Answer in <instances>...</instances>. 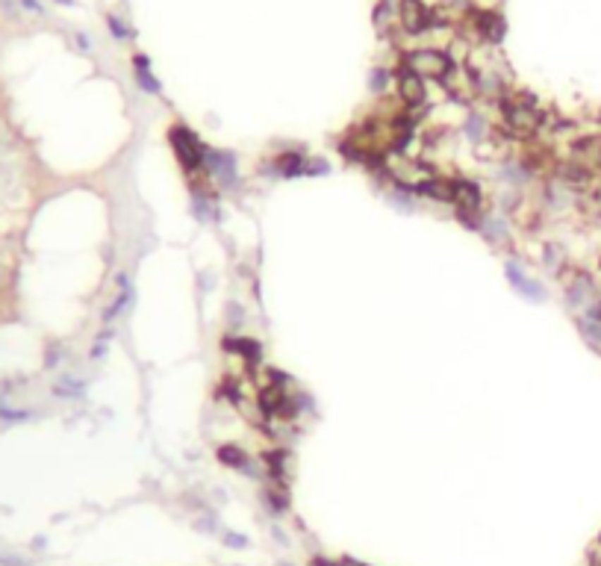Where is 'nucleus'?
<instances>
[{
	"label": "nucleus",
	"mask_w": 601,
	"mask_h": 566,
	"mask_svg": "<svg viewBox=\"0 0 601 566\" xmlns=\"http://www.w3.org/2000/svg\"><path fill=\"white\" fill-rule=\"evenodd\" d=\"M501 109H504L507 130L516 133V136H522V139L533 136L537 127H540V121H542V115L537 112V107H533V101H530L528 95H522V97H504V101H501Z\"/></svg>",
	"instance_id": "nucleus-1"
},
{
	"label": "nucleus",
	"mask_w": 601,
	"mask_h": 566,
	"mask_svg": "<svg viewBox=\"0 0 601 566\" xmlns=\"http://www.w3.org/2000/svg\"><path fill=\"white\" fill-rule=\"evenodd\" d=\"M169 139H171V147H174L180 165L186 169V174H195L207 165V147L198 142V136L189 127H171Z\"/></svg>",
	"instance_id": "nucleus-2"
},
{
	"label": "nucleus",
	"mask_w": 601,
	"mask_h": 566,
	"mask_svg": "<svg viewBox=\"0 0 601 566\" xmlns=\"http://www.w3.org/2000/svg\"><path fill=\"white\" fill-rule=\"evenodd\" d=\"M407 68L419 77H437L442 80L451 71V59L442 51H415L407 56Z\"/></svg>",
	"instance_id": "nucleus-3"
},
{
	"label": "nucleus",
	"mask_w": 601,
	"mask_h": 566,
	"mask_svg": "<svg viewBox=\"0 0 601 566\" xmlns=\"http://www.w3.org/2000/svg\"><path fill=\"white\" fill-rule=\"evenodd\" d=\"M207 169L227 189H233L239 183V177H236V159H233V154H227V151H212V147H207Z\"/></svg>",
	"instance_id": "nucleus-4"
},
{
	"label": "nucleus",
	"mask_w": 601,
	"mask_h": 566,
	"mask_svg": "<svg viewBox=\"0 0 601 566\" xmlns=\"http://www.w3.org/2000/svg\"><path fill=\"white\" fill-rule=\"evenodd\" d=\"M566 301H569L572 310H593L598 304L595 283L587 275H575V280L566 287Z\"/></svg>",
	"instance_id": "nucleus-5"
},
{
	"label": "nucleus",
	"mask_w": 601,
	"mask_h": 566,
	"mask_svg": "<svg viewBox=\"0 0 601 566\" xmlns=\"http://www.w3.org/2000/svg\"><path fill=\"white\" fill-rule=\"evenodd\" d=\"M457 204V212H469V215H480L483 210V195H480V186L475 180H463L457 177L454 180V201Z\"/></svg>",
	"instance_id": "nucleus-6"
},
{
	"label": "nucleus",
	"mask_w": 601,
	"mask_h": 566,
	"mask_svg": "<svg viewBox=\"0 0 601 566\" xmlns=\"http://www.w3.org/2000/svg\"><path fill=\"white\" fill-rule=\"evenodd\" d=\"M425 80L415 74V71H404L398 77V97L404 101V107H419V104H425Z\"/></svg>",
	"instance_id": "nucleus-7"
},
{
	"label": "nucleus",
	"mask_w": 601,
	"mask_h": 566,
	"mask_svg": "<svg viewBox=\"0 0 601 566\" xmlns=\"http://www.w3.org/2000/svg\"><path fill=\"white\" fill-rule=\"evenodd\" d=\"M401 24L407 32H422L430 27V12L422 6V0H401Z\"/></svg>",
	"instance_id": "nucleus-8"
},
{
	"label": "nucleus",
	"mask_w": 601,
	"mask_h": 566,
	"mask_svg": "<svg viewBox=\"0 0 601 566\" xmlns=\"http://www.w3.org/2000/svg\"><path fill=\"white\" fill-rule=\"evenodd\" d=\"M504 272H507L510 287H513L516 292H522V295L528 298V301H542V298H545V289L540 287L537 280H530V277H528V275H525L516 263H507V269H504Z\"/></svg>",
	"instance_id": "nucleus-9"
},
{
	"label": "nucleus",
	"mask_w": 601,
	"mask_h": 566,
	"mask_svg": "<svg viewBox=\"0 0 601 566\" xmlns=\"http://www.w3.org/2000/svg\"><path fill=\"white\" fill-rule=\"evenodd\" d=\"M410 192L433 198V201H454V180H439V177H427L419 180L415 186H410Z\"/></svg>",
	"instance_id": "nucleus-10"
},
{
	"label": "nucleus",
	"mask_w": 601,
	"mask_h": 566,
	"mask_svg": "<svg viewBox=\"0 0 601 566\" xmlns=\"http://www.w3.org/2000/svg\"><path fill=\"white\" fill-rule=\"evenodd\" d=\"M224 348L227 351H233V354H239L248 366H254V363H260V357H262V345L257 342V339H245V337H236V339H224Z\"/></svg>",
	"instance_id": "nucleus-11"
},
{
	"label": "nucleus",
	"mask_w": 601,
	"mask_h": 566,
	"mask_svg": "<svg viewBox=\"0 0 601 566\" xmlns=\"http://www.w3.org/2000/svg\"><path fill=\"white\" fill-rule=\"evenodd\" d=\"M274 169L283 177H298V174H307V159H304V154H283V157H277Z\"/></svg>",
	"instance_id": "nucleus-12"
},
{
	"label": "nucleus",
	"mask_w": 601,
	"mask_h": 566,
	"mask_svg": "<svg viewBox=\"0 0 601 566\" xmlns=\"http://www.w3.org/2000/svg\"><path fill=\"white\" fill-rule=\"evenodd\" d=\"M219 460H221L224 466H233V469H242V472H248V466H250L248 454L242 452L239 445H221V448H219Z\"/></svg>",
	"instance_id": "nucleus-13"
},
{
	"label": "nucleus",
	"mask_w": 601,
	"mask_h": 566,
	"mask_svg": "<svg viewBox=\"0 0 601 566\" xmlns=\"http://www.w3.org/2000/svg\"><path fill=\"white\" fill-rule=\"evenodd\" d=\"M133 65H136V80H139V86H142L147 95H157V92H159V83H157L154 74H150L147 59H145V56H136V59H133Z\"/></svg>",
	"instance_id": "nucleus-14"
},
{
	"label": "nucleus",
	"mask_w": 601,
	"mask_h": 566,
	"mask_svg": "<svg viewBox=\"0 0 601 566\" xmlns=\"http://www.w3.org/2000/svg\"><path fill=\"white\" fill-rule=\"evenodd\" d=\"M119 287H121V295H119V301H115V304L107 310V322H112L119 313H124V310L130 307V301H133V287H130V280H127L124 275L119 277Z\"/></svg>",
	"instance_id": "nucleus-15"
},
{
	"label": "nucleus",
	"mask_w": 601,
	"mask_h": 566,
	"mask_svg": "<svg viewBox=\"0 0 601 566\" xmlns=\"http://www.w3.org/2000/svg\"><path fill=\"white\" fill-rule=\"evenodd\" d=\"M480 32L487 36V42H498L501 36H504V21H501L498 15H492V12L480 15Z\"/></svg>",
	"instance_id": "nucleus-16"
},
{
	"label": "nucleus",
	"mask_w": 601,
	"mask_h": 566,
	"mask_svg": "<svg viewBox=\"0 0 601 566\" xmlns=\"http://www.w3.org/2000/svg\"><path fill=\"white\" fill-rule=\"evenodd\" d=\"M480 230H483V236H487L492 245H504L507 242V227H504V222L501 219H487L480 224Z\"/></svg>",
	"instance_id": "nucleus-17"
},
{
	"label": "nucleus",
	"mask_w": 601,
	"mask_h": 566,
	"mask_svg": "<svg viewBox=\"0 0 601 566\" xmlns=\"http://www.w3.org/2000/svg\"><path fill=\"white\" fill-rule=\"evenodd\" d=\"M466 133H469L472 139L483 136V119H480V115H469V121H466Z\"/></svg>",
	"instance_id": "nucleus-18"
},
{
	"label": "nucleus",
	"mask_w": 601,
	"mask_h": 566,
	"mask_svg": "<svg viewBox=\"0 0 601 566\" xmlns=\"http://www.w3.org/2000/svg\"><path fill=\"white\" fill-rule=\"evenodd\" d=\"M109 30H112L119 39H127V36H130V32H127V27H124L119 18H115V15H109Z\"/></svg>",
	"instance_id": "nucleus-19"
},
{
	"label": "nucleus",
	"mask_w": 601,
	"mask_h": 566,
	"mask_svg": "<svg viewBox=\"0 0 601 566\" xmlns=\"http://www.w3.org/2000/svg\"><path fill=\"white\" fill-rule=\"evenodd\" d=\"M224 546H233V548H245L248 540L242 534H224Z\"/></svg>",
	"instance_id": "nucleus-20"
},
{
	"label": "nucleus",
	"mask_w": 601,
	"mask_h": 566,
	"mask_svg": "<svg viewBox=\"0 0 601 566\" xmlns=\"http://www.w3.org/2000/svg\"><path fill=\"white\" fill-rule=\"evenodd\" d=\"M327 171V162H310L307 159V174H324Z\"/></svg>",
	"instance_id": "nucleus-21"
},
{
	"label": "nucleus",
	"mask_w": 601,
	"mask_h": 566,
	"mask_svg": "<svg viewBox=\"0 0 601 566\" xmlns=\"http://www.w3.org/2000/svg\"><path fill=\"white\" fill-rule=\"evenodd\" d=\"M383 83H387V74H383V71H375V74H372V86L383 89Z\"/></svg>",
	"instance_id": "nucleus-22"
},
{
	"label": "nucleus",
	"mask_w": 601,
	"mask_h": 566,
	"mask_svg": "<svg viewBox=\"0 0 601 566\" xmlns=\"http://www.w3.org/2000/svg\"><path fill=\"white\" fill-rule=\"evenodd\" d=\"M312 566H342V563H333V560H327V558H315Z\"/></svg>",
	"instance_id": "nucleus-23"
}]
</instances>
